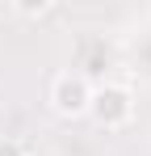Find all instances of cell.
Masks as SVG:
<instances>
[{
    "label": "cell",
    "instance_id": "1",
    "mask_svg": "<svg viewBox=\"0 0 151 156\" xmlns=\"http://www.w3.org/2000/svg\"><path fill=\"white\" fill-rule=\"evenodd\" d=\"M88 101H92V84H88L84 76H76V72L55 76V84H50V105H55L63 118L88 114Z\"/></svg>",
    "mask_w": 151,
    "mask_h": 156
},
{
    "label": "cell",
    "instance_id": "2",
    "mask_svg": "<svg viewBox=\"0 0 151 156\" xmlns=\"http://www.w3.org/2000/svg\"><path fill=\"white\" fill-rule=\"evenodd\" d=\"M88 110L97 114L101 127H126L130 122V114H134V101H130V93H126L122 84H105V89H92V101Z\"/></svg>",
    "mask_w": 151,
    "mask_h": 156
},
{
    "label": "cell",
    "instance_id": "3",
    "mask_svg": "<svg viewBox=\"0 0 151 156\" xmlns=\"http://www.w3.org/2000/svg\"><path fill=\"white\" fill-rule=\"evenodd\" d=\"M0 156H25V144H17V139H0Z\"/></svg>",
    "mask_w": 151,
    "mask_h": 156
}]
</instances>
